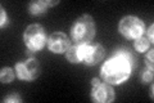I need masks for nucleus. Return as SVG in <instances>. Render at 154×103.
<instances>
[{
	"label": "nucleus",
	"instance_id": "f257e3e1",
	"mask_svg": "<svg viewBox=\"0 0 154 103\" xmlns=\"http://www.w3.org/2000/svg\"><path fill=\"white\" fill-rule=\"evenodd\" d=\"M134 57L130 52L119 49L102 67V77L108 84H121L128 79L132 70Z\"/></svg>",
	"mask_w": 154,
	"mask_h": 103
},
{
	"label": "nucleus",
	"instance_id": "f03ea898",
	"mask_svg": "<svg viewBox=\"0 0 154 103\" xmlns=\"http://www.w3.org/2000/svg\"><path fill=\"white\" fill-rule=\"evenodd\" d=\"M95 35V22L91 16L84 14L76 19L71 28V37L76 45H86Z\"/></svg>",
	"mask_w": 154,
	"mask_h": 103
},
{
	"label": "nucleus",
	"instance_id": "7ed1b4c3",
	"mask_svg": "<svg viewBox=\"0 0 154 103\" xmlns=\"http://www.w3.org/2000/svg\"><path fill=\"white\" fill-rule=\"evenodd\" d=\"M23 40L30 52H38L46 44V34L44 27L37 23L30 24L23 34Z\"/></svg>",
	"mask_w": 154,
	"mask_h": 103
},
{
	"label": "nucleus",
	"instance_id": "20e7f679",
	"mask_svg": "<svg viewBox=\"0 0 154 103\" xmlns=\"http://www.w3.org/2000/svg\"><path fill=\"white\" fill-rule=\"evenodd\" d=\"M144 22L135 16H126L121 19L118 24V30L125 37L137 39L144 34Z\"/></svg>",
	"mask_w": 154,
	"mask_h": 103
},
{
	"label": "nucleus",
	"instance_id": "39448f33",
	"mask_svg": "<svg viewBox=\"0 0 154 103\" xmlns=\"http://www.w3.org/2000/svg\"><path fill=\"white\" fill-rule=\"evenodd\" d=\"M16 75L22 80H35L40 75L41 67L40 63L35 58H28L26 61L18 62L16 65Z\"/></svg>",
	"mask_w": 154,
	"mask_h": 103
},
{
	"label": "nucleus",
	"instance_id": "423d86ee",
	"mask_svg": "<svg viewBox=\"0 0 154 103\" xmlns=\"http://www.w3.org/2000/svg\"><path fill=\"white\" fill-rule=\"evenodd\" d=\"M91 98L95 102H99V103H109L114 99V90L109 84L99 82L96 85H93Z\"/></svg>",
	"mask_w": 154,
	"mask_h": 103
},
{
	"label": "nucleus",
	"instance_id": "0eeeda50",
	"mask_svg": "<svg viewBox=\"0 0 154 103\" xmlns=\"http://www.w3.org/2000/svg\"><path fill=\"white\" fill-rule=\"evenodd\" d=\"M48 48L53 53H63L69 48V39L64 32H54L48 40Z\"/></svg>",
	"mask_w": 154,
	"mask_h": 103
},
{
	"label": "nucleus",
	"instance_id": "6e6552de",
	"mask_svg": "<svg viewBox=\"0 0 154 103\" xmlns=\"http://www.w3.org/2000/svg\"><path fill=\"white\" fill-rule=\"evenodd\" d=\"M104 56V48L100 44H95V45H85L84 49V58L82 61L85 65L88 66H94L96 65Z\"/></svg>",
	"mask_w": 154,
	"mask_h": 103
},
{
	"label": "nucleus",
	"instance_id": "1a4fd4ad",
	"mask_svg": "<svg viewBox=\"0 0 154 103\" xmlns=\"http://www.w3.org/2000/svg\"><path fill=\"white\" fill-rule=\"evenodd\" d=\"M84 49L85 45H75L69 47L67 49V60H68L71 63H79L82 61L84 58Z\"/></svg>",
	"mask_w": 154,
	"mask_h": 103
},
{
	"label": "nucleus",
	"instance_id": "9d476101",
	"mask_svg": "<svg viewBox=\"0 0 154 103\" xmlns=\"http://www.w3.org/2000/svg\"><path fill=\"white\" fill-rule=\"evenodd\" d=\"M48 9V5L45 2H40V0H36V2L30 3L28 5V11L33 16H40V14H44Z\"/></svg>",
	"mask_w": 154,
	"mask_h": 103
},
{
	"label": "nucleus",
	"instance_id": "9b49d317",
	"mask_svg": "<svg viewBox=\"0 0 154 103\" xmlns=\"http://www.w3.org/2000/svg\"><path fill=\"white\" fill-rule=\"evenodd\" d=\"M150 40H149V37L146 36H139L137 39H135V44H134V47L135 49H136L137 52H145L146 49L149 48V45H150Z\"/></svg>",
	"mask_w": 154,
	"mask_h": 103
},
{
	"label": "nucleus",
	"instance_id": "f8f14e48",
	"mask_svg": "<svg viewBox=\"0 0 154 103\" xmlns=\"http://www.w3.org/2000/svg\"><path fill=\"white\" fill-rule=\"evenodd\" d=\"M13 79H14V71L9 67H3L2 72H0V80H2L3 84L11 82Z\"/></svg>",
	"mask_w": 154,
	"mask_h": 103
},
{
	"label": "nucleus",
	"instance_id": "ddd939ff",
	"mask_svg": "<svg viewBox=\"0 0 154 103\" xmlns=\"http://www.w3.org/2000/svg\"><path fill=\"white\" fill-rule=\"evenodd\" d=\"M141 81L144 82V84H149V82H152L153 81V70L148 68V70L144 71L143 75H141Z\"/></svg>",
	"mask_w": 154,
	"mask_h": 103
},
{
	"label": "nucleus",
	"instance_id": "4468645a",
	"mask_svg": "<svg viewBox=\"0 0 154 103\" xmlns=\"http://www.w3.org/2000/svg\"><path fill=\"white\" fill-rule=\"evenodd\" d=\"M0 11H2V22H0V24H2V27H4L8 23V17H7V13H5V11H4L3 7L0 8Z\"/></svg>",
	"mask_w": 154,
	"mask_h": 103
},
{
	"label": "nucleus",
	"instance_id": "2eb2a0df",
	"mask_svg": "<svg viewBox=\"0 0 154 103\" xmlns=\"http://www.w3.org/2000/svg\"><path fill=\"white\" fill-rule=\"evenodd\" d=\"M4 102H21V98L18 95L13 94V95H9L7 98H4Z\"/></svg>",
	"mask_w": 154,
	"mask_h": 103
},
{
	"label": "nucleus",
	"instance_id": "dca6fc26",
	"mask_svg": "<svg viewBox=\"0 0 154 103\" xmlns=\"http://www.w3.org/2000/svg\"><path fill=\"white\" fill-rule=\"evenodd\" d=\"M153 28H154V24H150V27H149V30H148V36H149V40L153 41Z\"/></svg>",
	"mask_w": 154,
	"mask_h": 103
},
{
	"label": "nucleus",
	"instance_id": "f3484780",
	"mask_svg": "<svg viewBox=\"0 0 154 103\" xmlns=\"http://www.w3.org/2000/svg\"><path fill=\"white\" fill-rule=\"evenodd\" d=\"M45 3H46V5H48V7H53V5H57V4L59 3V2L57 0V2H45Z\"/></svg>",
	"mask_w": 154,
	"mask_h": 103
},
{
	"label": "nucleus",
	"instance_id": "a211bd4d",
	"mask_svg": "<svg viewBox=\"0 0 154 103\" xmlns=\"http://www.w3.org/2000/svg\"><path fill=\"white\" fill-rule=\"evenodd\" d=\"M99 82H100V80L95 77V79H93V81H91V84H93V85H96V84H99Z\"/></svg>",
	"mask_w": 154,
	"mask_h": 103
}]
</instances>
